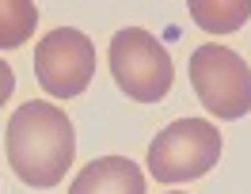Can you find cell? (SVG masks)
<instances>
[{"label": "cell", "instance_id": "obj_1", "mask_svg": "<svg viewBox=\"0 0 251 194\" xmlns=\"http://www.w3.org/2000/svg\"><path fill=\"white\" fill-rule=\"evenodd\" d=\"M4 148H8L12 171L27 187L46 191V187H57L76 160V129L61 107L31 99L8 118Z\"/></svg>", "mask_w": 251, "mask_h": 194}, {"label": "cell", "instance_id": "obj_2", "mask_svg": "<svg viewBox=\"0 0 251 194\" xmlns=\"http://www.w3.org/2000/svg\"><path fill=\"white\" fill-rule=\"evenodd\" d=\"M107 65H110L114 84L133 103H160L175 84L172 53L145 27H122L114 34L107 49Z\"/></svg>", "mask_w": 251, "mask_h": 194}, {"label": "cell", "instance_id": "obj_3", "mask_svg": "<svg viewBox=\"0 0 251 194\" xmlns=\"http://www.w3.org/2000/svg\"><path fill=\"white\" fill-rule=\"evenodd\" d=\"M221 160V133L209 118H175L149 145L145 168L156 183H190L202 179Z\"/></svg>", "mask_w": 251, "mask_h": 194}, {"label": "cell", "instance_id": "obj_4", "mask_svg": "<svg viewBox=\"0 0 251 194\" xmlns=\"http://www.w3.org/2000/svg\"><path fill=\"white\" fill-rule=\"evenodd\" d=\"M194 96L213 118H244L251 111V65L228 46H198L190 53Z\"/></svg>", "mask_w": 251, "mask_h": 194}, {"label": "cell", "instance_id": "obj_5", "mask_svg": "<svg viewBox=\"0 0 251 194\" xmlns=\"http://www.w3.org/2000/svg\"><path fill=\"white\" fill-rule=\"evenodd\" d=\"M34 76L46 96H84L95 76V46L76 27H53L34 46Z\"/></svg>", "mask_w": 251, "mask_h": 194}, {"label": "cell", "instance_id": "obj_6", "mask_svg": "<svg viewBox=\"0 0 251 194\" xmlns=\"http://www.w3.org/2000/svg\"><path fill=\"white\" fill-rule=\"evenodd\" d=\"M69 194H145V175L126 156H99L80 168Z\"/></svg>", "mask_w": 251, "mask_h": 194}, {"label": "cell", "instance_id": "obj_7", "mask_svg": "<svg viewBox=\"0 0 251 194\" xmlns=\"http://www.w3.org/2000/svg\"><path fill=\"white\" fill-rule=\"evenodd\" d=\"M187 12L209 34H232L251 19V0H190Z\"/></svg>", "mask_w": 251, "mask_h": 194}, {"label": "cell", "instance_id": "obj_8", "mask_svg": "<svg viewBox=\"0 0 251 194\" xmlns=\"http://www.w3.org/2000/svg\"><path fill=\"white\" fill-rule=\"evenodd\" d=\"M34 27H38V8L31 0H0V49L27 46Z\"/></svg>", "mask_w": 251, "mask_h": 194}, {"label": "cell", "instance_id": "obj_9", "mask_svg": "<svg viewBox=\"0 0 251 194\" xmlns=\"http://www.w3.org/2000/svg\"><path fill=\"white\" fill-rule=\"evenodd\" d=\"M12 92H16V73H12V65L0 57V107L12 99Z\"/></svg>", "mask_w": 251, "mask_h": 194}, {"label": "cell", "instance_id": "obj_10", "mask_svg": "<svg viewBox=\"0 0 251 194\" xmlns=\"http://www.w3.org/2000/svg\"><path fill=\"white\" fill-rule=\"evenodd\" d=\"M172 194H179V191H172Z\"/></svg>", "mask_w": 251, "mask_h": 194}]
</instances>
